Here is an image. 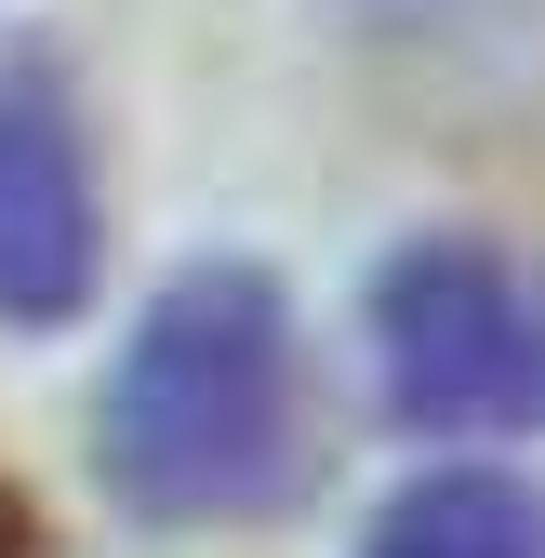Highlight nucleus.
<instances>
[{"instance_id": "f257e3e1", "label": "nucleus", "mask_w": 545, "mask_h": 558, "mask_svg": "<svg viewBox=\"0 0 545 558\" xmlns=\"http://www.w3.org/2000/svg\"><path fill=\"white\" fill-rule=\"evenodd\" d=\"M107 478L147 519H253L293 478V319L253 266H186L107 386Z\"/></svg>"}, {"instance_id": "f03ea898", "label": "nucleus", "mask_w": 545, "mask_h": 558, "mask_svg": "<svg viewBox=\"0 0 545 558\" xmlns=\"http://www.w3.org/2000/svg\"><path fill=\"white\" fill-rule=\"evenodd\" d=\"M373 360H386V412L413 439H519L545 412L532 306L480 240H413L373 279Z\"/></svg>"}, {"instance_id": "7ed1b4c3", "label": "nucleus", "mask_w": 545, "mask_h": 558, "mask_svg": "<svg viewBox=\"0 0 545 558\" xmlns=\"http://www.w3.org/2000/svg\"><path fill=\"white\" fill-rule=\"evenodd\" d=\"M94 293V173L53 107H0V319H66Z\"/></svg>"}, {"instance_id": "20e7f679", "label": "nucleus", "mask_w": 545, "mask_h": 558, "mask_svg": "<svg viewBox=\"0 0 545 558\" xmlns=\"http://www.w3.org/2000/svg\"><path fill=\"white\" fill-rule=\"evenodd\" d=\"M360 558H545V519H532L519 478H493V465H439V478H413V493L373 519Z\"/></svg>"}, {"instance_id": "39448f33", "label": "nucleus", "mask_w": 545, "mask_h": 558, "mask_svg": "<svg viewBox=\"0 0 545 558\" xmlns=\"http://www.w3.org/2000/svg\"><path fill=\"white\" fill-rule=\"evenodd\" d=\"M0 558H27V519H14V506H0Z\"/></svg>"}]
</instances>
